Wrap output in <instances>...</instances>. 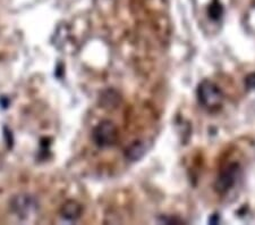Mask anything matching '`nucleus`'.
<instances>
[{
    "label": "nucleus",
    "mask_w": 255,
    "mask_h": 225,
    "mask_svg": "<svg viewBox=\"0 0 255 225\" xmlns=\"http://www.w3.org/2000/svg\"><path fill=\"white\" fill-rule=\"evenodd\" d=\"M199 100L204 107L209 109H216L220 107L224 100V95L220 89L215 83L210 81H203L197 89Z\"/></svg>",
    "instance_id": "nucleus-1"
},
{
    "label": "nucleus",
    "mask_w": 255,
    "mask_h": 225,
    "mask_svg": "<svg viewBox=\"0 0 255 225\" xmlns=\"http://www.w3.org/2000/svg\"><path fill=\"white\" fill-rule=\"evenodd\" d=\"M92 139L99 147L113 146L118 139V130L116 125L110 121H102L93 130Z\"/></svg>",
    "instance_id": "nucleus-2"
},
{
    "label": "nucleus",
    "mask_w": 255,
    "mask_h": 225,
    "mask_svg": "<svg viewBox=\"0 0 255 225\" xmlns=\"http://www.w3.org/2000/svg\"><path fill=\"white\" fill-rule=\"evenodd\" d=\"M238 173H240V166L237 164H230L218 177L215 183L216 190L219 194H226V192L232 189L234 184L236 183Z\"/></svg>",
    "instance_id": "nucleus-3"
},
{
    "label": "nucleus",
    "mask_w": 255,
    "mask_h": 225,
    "mask_svg": "<svg viewBox=\"0 0 255 225\" xmlns=\"http://www.w3.org/2000/svg\"><path fill=\"white\" fill-rule=\"evenodd\" d=\"M144 153H145V146L141 141H136L131 145L128 149H127V158H129L130 161H137L141 158Z\"/></svg>",
    "instance_id": "nucleus-4"
},
{
    "label": "nucleus",
    "mask_w": 255,
    "mask_h": 225,
    "mask_svg": "<svg viewBox=\"0 0 255 225\" xmlns=\"http://www.w3.org/2000/svg\"><path fill=\"white\" fill-rule=\"evenodd\" d=\"M81 214V207L74 202H68L63 208V215L67 220H75Z\"/></svg>",
    "instance_id": "nucleus-5"
},
{
    "label": "nucleus",
    "mask_w": 255,
    "mask_h": 225,
    "mask_svg": "<svg viewBox=\"0 0 255 225\" xmlns=\"http://www.w3.org/2000/svg\"><path fill=\"white\" fill-rule=\"evenodd\" d=\"M209 13H210V16H211L212 18H219L221 16V13H223V9H221L220 5H217V3H215V5H212L211 7H210L209 9Z\"/></svg>",
    "instance_id": "nucleus-6"
},
{
    "label": "nucleus",
    "mask_w": 255,
    "mask_h": 225,
    "mask_svg": "<svg viewBox=\"0 0 255 225\" xmlns=\"http://www.w3.org/2000/svg\"><path fill=\"white\" fill-rule=\"evenodd\" d=\"M246 85L250 89H255V73L246 77Z\"/></svg>",
    "instance_id": "nucleus-7"
}]
</instances>
